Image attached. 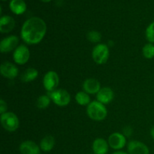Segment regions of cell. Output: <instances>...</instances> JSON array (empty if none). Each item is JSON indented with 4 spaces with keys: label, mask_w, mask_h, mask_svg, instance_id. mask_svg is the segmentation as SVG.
Listing matches in <instances>:
<instances>
[{
    "label": "cell",
    "mask_w": 154,
    "mask_h": 154,
    "mask_svg": "<svg viewBox=\"0 0 154 154\" xmlns=\"http://www.w3.org/2000/svg\"><path fill=\"white\" fill-rule=\"evenodd\" d=\"M87 39L93 43H98L102 39V35L97 31H90L87 35Z\"/></svg>",
    "instance_id": "obj_23"
},
{
    "label": "cell",
    "mask_w": 154,
    "mask_h": 154,
    "mask_svg": "<svg viewBox=\"0 0 154 154\" xmlns=\"http://www.w3.org/2000/svg\"><path fill=\"white\" fill-rule=\"evenodd\" d=\"M48 96L58 106H66L69 105L71 101L70 94L64 89H60V90L49 92Z\"/></svg>",
    "instance_id": "obj_3"
},
{
    "label": "cell",
    "mask_w": 154,
    "mask_h": 154,
    "mask_svg": "<svg viewBox=\"0 0 154 154\" xmlns=\"http://www.w3.org/2000/svg\"><path fill=\"white\" fill-rule=\"evenodd\" d=\"M143 55L147 59H152L154 57V45L152 43L147 44L142 50Z\"/></svg>",
    "instance_id": "obj_22"
},
{
    "label": "cell",
    "mask_w": 154,
    "mask_h": 154,
    "mask_svg": "<svg viewBox=\"0 0 154 154\" xmlns=\"http://www.w3.org/2000/svg\"><path fill=\"white\" fill-rule=\"evenodd\" d=\"M112 154H127V153H125V152H123V151H117V152H114V153Z\"/></svg>",
    "instance_id": "obj_28"
},
{
    "label": "cell",
    "mask_w": 154,
    "mask_h": 154,
    "mask_svg": "<svg viewBox=\"0 0 154 154\" xmlns=\"http://www.w3.org/2000/svg\"><path fill=\"white\" fill-rule=\"evenodd\" d=\"M19 38L16 35H11L2 39L0 43V51L2 53H8L17 48Z\"/></svg>",
    "instance_id": "obj_9"
},
{
    "label": "cell",
    "mask_w": 154,
    "mask_h": 154,
    "mask_svg": "<svg viewBox=\"0 0 154 154\" xmlns=\"http://www.w3.org/2000/svg\"><path fill=\"white\" fill-rule=\"evenodd\" d=\"M132 134V128L129 127V126H126L123 129V135H125V137H129L131 136Z\"/></svg>",
    "instance_id": "obj_26"
},
{
    "label": "cell",
    "mask_w": 154,
    "mask_h": 154,
    "mask_svg": "<svg viewBox=\"0 0 154 154\" xmlns=\"http://www.w3.org/2000/svg\"><path fill=\"white\" fill-rule=\"evenodd\" d=\"M47 32L45 21L40 17H33L27 20L21 29V38L28 45H36L42 42Z\"/></svg>",
    "instance_id": "obj_1"
},
{
    "label": "cell",
    "mask_w": 154,
    "mask_h": 154,
    "mask_svg": "<svg viewBox=\"0 0 154 154\" xmlns=\"http://www.w3.org/2000/svg\"><path fill=\"white\" fill-rule=\"evenodd\" d=\"M83 89L88 94H96L101 90L100 83L95 78H88L83 84Z\"/></svg>",
    "instance_id": "obj_12"
},
{
    "label": "cell",
    "mask_w": 154,
    "mask_h": 154,
    "mask_svg": "<svg viewBox=\"0 0 154 154\" xmlns=\"http://www.w3.org/2000/svg\"><path fill=\"white\" fill-rule=\"evenodd\" d=\"M2 1H5V0H2Z\"/></svg>",
    "instance_id": "obj_30"
},
{
    "label": "cell",
    "mask_w": 154,
    "mask_h": 154,
    "mask_svg": "<svg viewBox=\"0 0 154 154\" xmlns=\"http://www.w3.org/2000/svg\"><path fill=\"white\" fill-rule=\"evenodd\" d=\"M30 57L29 48L25 45H20L14 52V60L17 64L23 65L28 62Z\"/></svg>",
    "instance_id": "obj_7"
},
{
    "label": "cell",
    "mask_w": 154,
    "mask_h": 154,
    "mask_svg": "<svg viewBox=\"0 0 154 154\" xmlns=\"http://www.w3.org/2000/svg\"><path fill=\"white\" fill-rule=\"evenodd\" d=\"M21 154H40V147L32 141H23L20 145Z\"/></svg>",
    "instance_id": "obj_13"
},
{
    "label": "cell",
    "mask_w": 154,
    "mask_h": 154,
    "mask_svg": "<svg viewBox=\"0 0 154 154\" xmlns=\"http://www.w3.org/2000/svg\"><path fill=\"white\" fill-rule=\"evenodd\" d=\"M38 75V72L34 68H29L25 71L23 74L21 76V80L23 82H30V81H34L35 78H37Z\"/></svg>",
    "instance_id": "obj_19"
},
{
    "label": "cell",
    "mask_w": 154,
    "mask_h": 154,
    "mask_svg": "<svg viewBox=\"0 0 154 154\" xmlns=\"http://www.w3.org/2000/svg\"><path fill=\"white\" fill-rule=\"evenodd\" d=\"M0 72L2 76L9 79H14L18 75L17 67L9 62H5L1 65Z\"/></svg>",
    "instance_id": "obj_10"
},
{
    "label": "cell",
    "mask_w": 154,
    "mask_h": 154,
    "mask_svg": "<svg viewBox=\"0 0 154 154\" xmlns=\"http://www.w3.org/2000/svg\"><path fill=\"white\" fill-rule=\"evenodd\" d=\"M146 38L150 43H154V21L146 29Z\"/></svg>",
    "instance_id": "obj_24"
},
{
    "label": "cell",
    "mask_w": 154,
    "mask_h": 154,
    "mask_svg": "<svg viewBox=\"0 0 154 154\" xmlns=\"http://www.w3.org/2000/svg\"><path fill=\"white\" fill-rule=\"evenodd\" d=\"M9 7L14 14L17 15L23 14L26 10V5L23 0H11Z\"/></svg>",
    "instance_id": "obj_17"
},
{
    "label": "cell",
    "mask_w": 154,
    "mask_h": 154,
    "mask_svg": "<svg viewBox=\"0 0 154 154\" xmlns=\"http://www.w3.org/2000/svg\"><path fill=\"white\" fill-rule=\"evenodd\" d=\"M77 103L81 105H87L90 103V97L86 92H79L75 96Z\"/></svg>",
    "instance_id": "obj_20"
},
{
    "label": "cell",
    "mask_w": 154,
    "mask_h": 154,
    "mask_svg": "<svg viewBox=\"0 0 154 154\" xmlns=\"http://www.w3.org/2000/svg\"><path fill=\"white\" fill-rule=\"evenodd\" d=\"M41 1H42V2H45V3H47V2H51V0H41Z\"/></svg>",
    "instance_id": "obj_29"
},
{
    "label": "cell",
    "mask_w": 154,
    "mask_h": 154,
    "mask_svg": "<svg viewBox=\"0 0 154 154\" xmlns=\"http://www.w3.org/2000/svg\"><path fill=\"white\" fill-rule=\"evenodd\" d=\"M114 94L113 90L110 87H103L101 88L99 93H97L98 102H101L103 105L108 104L114 99Z\"/></svg>",
    "instance_id": "obj_14"
},
{
    "label": "cell",
    "mask_w": 154,
    "mask_h": 154,
    "mask_svg": "<svg viewBox=\"0 0 154 154\" xmlns=\"http://www.w3.org/2000/svg\"><path fill=\"white\" fill-rule=\"evenodd\" d=\"M92 55L95 63L104 64L108 61L109 57V48L105 44H99L94 48Z\"/></svg>",
    "instance_id": "obj_5"
},
{
    "label": "cell",
    "mask_w": 154,
    "mask_h": 154,
    "mask_svg": "<svg viewBox=\"0 0 154 154\" xmlns=\"http://www.w3.org/2000/svg\"><path fill=\"white\" fill-rule=\"evenodd\" d=\"M150 134H151L152 138H153L154 139V126H153V127H152L151 131H150Z\"/></svg>",
    "instance_id": "obj_27"
},
{
    "label": "cell",
    "mask_w": 154,
    "mask_h": 154,
    "mask_svg": "<svg viewBox=\"0 0 154 154\" xmlns=\"http://www.w3.org/2000/svg\"><path fill=\"white\" fill-rule=\"evenodd\" d=\"M126 139L124 135L119 132L111 134L108 138V144L114 150H120L126 145Z\"/></svg>",
    "instance_id": "obj_8"
},
{
    "label": "cell",
    "mask_w": 154,
    "mask_h": 154,
    "mask_svg": "<svg viewBox=\"0 0 154 154\" xmlns=\"http://www.w3.org/2000/svg\"><path fill=\"white\" fill-rule=\"evenodd\" d=\"M1 123L3 128L8 132H14L19 127V120L12 112H5L1 114Z\"/></svg>",
    "instance_id": "obj_4"
},
{
    "label": "cell",
    "mask_w": 154,
    "mask_h": 154,
    "mask_svg": "<svg viewBox=\"0 0 154 154\" xmlns=\"http://www.w3.org/2000/svg\"><path fill=\"white\" fill-rule=\"evenodd\" d=\"M87 112L89 117L96 121L103 120L107 117V114H108L105 105L98 101L97 102L94 101L89 104Z\"/></svg>",
    "instance_id": "obj_2"
},
{
    "label": "cell",
    "mask_w": 154,
    "mask_h": 154,
    "mask_svg": "<svg viewBox=\"0 0 154 154\" xmlns=\"http://www.w3.org/2000/svg\"><path fill=\"white\" fill-rule=\"evenodd\" d=\"M93 150L95 154H107L108 144L103 138H97L93 141Z\"/></svg>",
    "instance_id": "obj_16"
},
{
    "label": "cell",
    "mask_w": 154,
    "mask_h": 154,
    "mask_svg": "<svg viewBox=\"0 0 154 154\" xmlns=\"http://www.w3.org/2000/svg\"><path fill=\"white\" fill-rule=\"evenodd\" d=\"M129 154H149V149L147 145L141 141H132L128 144Z\"/></svg>",
    "instance_id": "obj_11"
},
{
    "label": "cell",
    "mask_w": 154,
    "mask_h": 154,
    "mask_svg": "<svg viewBox=\"0 0 154 154\" xmlns=\"http://www.w3.org/2000/svg\"><path fill=\"white\" fill-rule=\"evenodd\" d=\"M50 103H51V98L47 95H43L38 97L36 105L39 109H45L49 106Z\"/></svg>",
    "instance_id": "obj_21"
},
{
    "label": "cell",
    "mask_w": 154,
    "mask_h": 154,
    "mask_svg": "<svg viewBox=\"0 0 154 154\" xmlns=\"http://www.w3.org/2000/svg\"><path fill=\"white\" fill-rule=\"evenodd\" d=\"M7 111V104L3 99L0 100V114H3Z\"/></svg>",
    "instance_id": "obj_25"
},
{
    "label": "cell",
    "mask_w": 154,
    "mask_h": 154,
    "mask_svg": "<svg viewBox=\"0 0 154 154\" xmlns=\"http://www.w3.org/2000/svg\"><path fill=\"white\" fill-rule=\"evenodd\" d=\"M15 26V21L12 17L2 16L0 19V32L2 33H8L11 32Z\"/></svg>",
    "instance_id": "obj_15"
},
{
    "label": "cell",
    "mask_w": 154,
    "mask_h": 154,
    "mask_svg": "<svg viewBox=\"0 0 154 154\" xmlns=\"http://www.w3.org/2000/svg\"><path fill=\"white\" fill-rule=\"evenodd\" d=\"M55 145V139L52 135H47L41 141L40 148L45 152H49Z\"/></svg>",
    "instance_id": "obj_18"
},
{
    "label": "cell",
    "mask_w": 154,
    "mask_h": 154,
    "mask_svg": "<svg viewBox=\"0 0 154 154\" xmlns=\"http://www.w3.org/2000/svg\"><path fill=\"white\" fill-rule=\"evenodd\" d=\"M59 82H60V78L58 75L54 71L47 72L44 77V87L48 92L54 91V90H56V88L58 87Z\"/></svg>",
    "instance_id": "obj_6"
}]
</instances>
